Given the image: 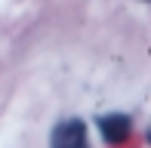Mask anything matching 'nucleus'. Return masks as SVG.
<instances>
[{
  "label": "nucleus",
  "instance_id": "obj_1",
  "mask_svg": "<svg viewBox=\"0 0 151 148\" xmlns=\"http://www.w3.org/2000/svg\"><path fill=\"white\" fill-rule=\"evenodd\" d=\"M50 148H86V126L83 120H62L50 136Z\"/></svg>",
  "mask_w": 151,
  "mask_h": 148
},
{
  "label": "nucleus",
  "instance_id": "obj_2",
  "mask_svg": "<svg viewBox=\"0 0 151 148\" xmlns=\"http://www.w3.org/2000/svg\"><path fill=\"white\" fill-rule=\"evenodd\" d=\"M99 130L108 142H123L133 130V124H129L127 114H105V117H99Z\"/></svg>",
  "mask_w": 151,
  "mask_h": 148
}]
</instances>
